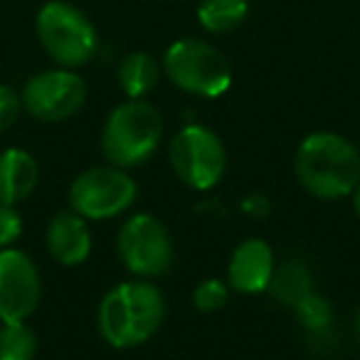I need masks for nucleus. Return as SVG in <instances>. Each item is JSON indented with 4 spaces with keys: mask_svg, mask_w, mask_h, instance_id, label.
<instances>
[{
    "mask_svg": "<svg viewBox=\"0 0 360 360\" xmlns=\"http://www.w3.org/2000/svg\"><path fill=\"white\" fill-rule=\"evenodd\" d=\"M165 299L148 281H124L101 299L99 330L114 348H136L158 333Z\"/></svg>",
    "mask_w": 360,
    "mask_h": 360,
    "instance_id": "obj_1",
    "label": "nucleus"
},
{
    "mask_svg": "<svg viewBox=\"0 0 360 360\" xmlns=\"http://www.w3.org/2000/svg\"><path fill=\"white\" fill-rule=\"evenodd\" d=\"M296 178L316 198L335 200L350 195L360 183V153L348 139L319 131L296 150Z\"/></svg>",
    "mask_w": 360,
    "mask_h": 360,
    "instance_id": "obj_2",
    "label": "nucleus"
},
{
    "mask_svg": "<svg viewBox=\"0 0 360 360\" xmlns=\"http://www.w3.org/2000/svg\"><path fill=\"white\" fill-rule=\"evenodd\" d=\"M163 136V116L143 99H129L109 114L101 134L106 160L119 168L141 165L155 153Z\"/></svg>",
    "mask_w": 360,
    "mask_h": 360,
    "instance_id": "obj_3",
    "label": "nucleus"
},
{
    "mask_svg": "<svg viewBox=\"0 0 360 360\" xmlns=\"http://www.w3.org/2000/svg\"><path fill=\"white\" fill-rule=\"evenodd\" d=\"M35 32L47 57L65 70L84 67L99 50L94 22L67 0H50L37 11Z\"/></svg>",
    "mask_w": 360,
    "mask_h": 360,
    "instance_id": "obj_4",
    "label": "nucleus"
},
{
    "mask_svg": "<svg viewBox=\"0 0 360 360\" xmlns=\"http://www.w3.org/2000/svg\"><path fill=\"white\" fill-rule=\"evenodd\" d=\"M163 72L178 89L215 99L232 84V67L215 45L198 37L175 40L163 55Z\"/></svg>",
    "mask_w": 360,
    "mask_h": 360,
    "instance_id": "obj_5",
    "label": "nucleus"
},
{
    "mask_svg": "<svg viewBox=\"0 0 360 360\" xmlns=\"http://www.w3.org/2000/svg\"><path fill=\"white\" fill-rule=\"evenodd\" d=\"M170 165L186 186L210 191L225 175L227 153L220 136L207 126L193 124L175 134L170 141Z\"/></svg>",
    "mask_w": 360,
    "mask_h": 360,
    "instance_id": "obj_6",
    "label": "nucleus"
},
{
    "mask_svg": "<svg viewBox=\"0 0 360 360\" xmlns=\"http://www.w3.org/2000/svg\"><path fill=\"white\" fill-rule=\"evenodd\" d=\"M136 200V183L119 165H96L77 175L70 186V205L89 220H109L126 212Z\"/></svg>",
    "mask_w": 360,
    "mask_h": 360,
    "instance_id": "obj_7",
    "label": "nucleus"
},
{
    "mask_svg": "<svg viewBox=\"0 0 360 360\" xmlns=\"http://www.w3.org/2000/svg\"><path fill=\"white\" fill-rule=\"evenodd\" d=\"M22 106L37 121H65L86 101V84L75 70H45L32 75L22 86Z\"/></svg>",
    "mask_w": 360,
    "mask_h": 360,
    "instance_id": "obj_8",
    "label": "nucleus"
},
{
    "mask_svg": "<svg viewBox=\"0 0 360 360\" xmlns=\"http://www.w3.org/2000/svg\"><path fill=\"white\" fill-rule=\"evenodd\" d=\"M119 255L129 271L153 279L173 264V242L165 225L153 215H134L119 232Z\"/></svg>",
    "mask_w": 360,
    "mask_h": 360,
    "instance_id": "obj_9",
    "label": "nucleus"
},
{
    "mask_svg": "<svg viewBox=\"0 0 360 360\" xmlns=\"http://www.w3.org/2000/svg\"><path fill=\"white\" fill-rule=\"evenodd\" d=\"M42 296L40 271L20 250H0V321H25Z\"/></svg>",
    "mask_w": 360,
    "mask_h": 360,
    "instance_id": "obj_10",
    "label": "nucleus"
},
{
    "mask_svg": "<svg viewBox=\"0 0 360 360\" xmlns=\"http://www.w3.org/2000/svg\"><path fill=\"white\" fill-rule=\"evenodd\" d=\"M274 252L259 237L245 240L232 252L230 266H227V279L232 289L242 294H259L269 289V281L274 276Z\"/></svg>",
    "mask_w": 360,
    "mask_h": 360,
    "instance_id": "obj_11",
    "label": "nucleus"
},
{
    "mask_svg": "<svg viewBox=\"0 0 360 360\" xmlns=\"http://www.w3.org/2000/svg\"><path fill=\"white\" fill-rule=\"evenodd\" d=\"M47 252L52 259L65 266H77L89 257L91 252V232L86 227L84 217L72 212H60L52 217L47 227Z\"/></svg>",
    "mask_w": 360,
    "mask_h": 360,
    "instance_id": "obj_12",
    "label": "nucleus"
},
{
    "mask_svg": "<svg viewBox=\"0 0 360 360\" xmlns=\"http://www.w3.org/2000/svg\"><path fill=\"white\" fill-rule=\"evenodd\" d=\"M40 180V165L32 153L22 148H8L0 153V205L22 202Z\"/></svg>",
    "mask_w": 360,
    "mask_h": 360,
    "instance_id": "obj_13",
    "label": "nucleus"
},
{
    "mask_svg": "<svg viewBox=\"0 0 360 360\" xmlns=\"http://www.w3.org/2000/svg\"><path fill=\"white\" fill-rule=\"evenodd\" d=\"M116 79H119V86L124 89V94L129 99H143L158 84L160 65L148 52H129L121 60Z\"/></svg>",
    "mask_w": 360,
    "mask_h": 360,
    "instance_id": "obj_14",
    "label": "nucleus"
},
{
    "mask_svg": "<svg viewBox=\"0 0 360 360\" xmlns=\"http://www.w3.org/2000/svg\"><path fill=\"white\" fill-rule=\"evenodd\" d=\"M250 15V0H200L198 22L212 35L235 32Z\"/></svg>",
    "mask_w": 360,
    "mask_h": 360,
    "instance_id": "obj_15",
    "label": "nucleus"
},
{
    "mask_svg": "<svg viewBox=\"0 0 360 360\" xmlns=\"http://www.w3.org/2000/svg\"><path fill=\"white\" fill-rule=\"evenodd\" d=\"M269 291L274 299H279L284 306H296L311 294V276L304 264L299 262H286L279 269H274V276L269 281Z\"/></svg>",
    "mask_w": 360,
    "mask_h": 360,
    "instance_id": "obj_16",
    "label": "nucleus"
},
{
    "mask_svg": "<svg viewBox=\"0 0 360 360\" xmlns=\"http://www.w3.org/2000/svg\"><path fill=\"white\" fill-rule=\"evenodd\" d=\"M37 335L25 321H3L0 326V360H35Z\"/></svg>",
    "mask_w": 360,
    "mask_h": 360,
    "instance_id": "obj_17",
    "label": "nucleus"
},
{
    "mask_svg": "<svg viewBox=\"0 0 360 360\" xmlns=\"http://www.w3.org/2000/svg\"><path fill=\"white\" fill-rule=\"evenodd\" d=\"M296 314H299V319L304 321L306 328H314V330L326 328V326L330 323V319H333L330 304L323 299V296L314 294V291L296 306Z\"/></svg>",
    "mask_w": 360,
    "mask_h": 360,
    "instance_id": "obj_18",
    "label": "nucleus"
},
{
    "mask_svg": "<svg viewBox=\"0 0 360 360\" xmlns=\"http://www.w3.org/2000/svg\"><path fill=\"white\" fill-rule=\"evenodd\" d=\"M227 296H230V291H227L225 281L205 279L202 284L195 286V291H193V304H195L198 311L212 314V311H220L222 306L227 304Z\"/></svg>",
    "mask_w": 360,
    "mask_h": 360,
    "instance_id": "obj_19",
    "label": "nucleus"
},
{
    "mask_svg": "<svg viewBox=\"0 0 360 360\" xmlns=\"http://www.w3.org/2000/svg\"><path fill=\"white\" fill-rule=\"evenodd\" d=\"M22 235V217L15 205H0V250L15 245Z\"/></svg>",
    "mask_w": 360,
    "mask_h": 360,
    "instance_id": "obj_20",
    "label": "nucleus"
},
{
    "mask_svg": "<svg viewBox=\"0 0 360 360\" xmlns=\"http://www.w3.org/2000/svg\"><path fill=\"white\" fill-rule=\"evenodd\" d=\"M20 109H22L20 94L15 89H11V86L0 84V134L15 124L18 116H20Z\"/></svg>",
    "mask_w": 360,
    "mask_h": 360,
    "instance_id": "obj_21",
    "label": "nucleus"
},
{
    "mask_svg": "<svg viewBox=\"0 0 360 360\" xmlns=\"http://www.w3.org/2000/svg\"><path fill=\"white\" fill-rule=\"evenodd\" d=\"M353 207H355V212H358V217H360V183H358V188L353 191Z\"/></svg>",
    "mask_w": 360,
    "mask_h": 360,
    "instance_id": "obj_22",
    "label": "nucleus"
},
{
    "mask_svg": "<svg viewBox=\"0 0 360 360\" xmlns=\"http://www.w3.org/2000/svg\"><path fill=\"white\" fill-rule=\"evenodd\" d=\"M355 330H358V335H360V314L355 316Z\"/></svg>",
    "mask_w": 360,
    "mask_h": 360,
    "instance_id": "obj_23",
    "label": "nucleus"
}]
</instances>
